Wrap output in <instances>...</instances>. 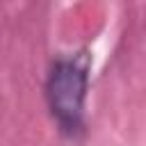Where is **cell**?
Returning a JSON list of instances; mask_svg holds the SVG:
<instances>
[{
  "label": "cell",
  "mask_w": 146,
  "mask_h": 146,
  "mask_svg": "<svg viewBox=\"0 0 146 146\" xmlns=\"http://www.w3.org/2000/svg\"><path fill=\"white\" fill-rule=\"evenodd\" d=\"M89 91V59L84 55L57 57L46 78V100L59 130L75 137L84 128V105Z\"/></svg>",
  "instance_id": "cell-1"
}]
</instances>
